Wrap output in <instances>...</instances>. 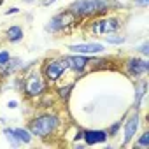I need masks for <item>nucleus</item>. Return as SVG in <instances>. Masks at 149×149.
I'll use <instances>...</instances> for the list:
<instances>
[{
	"mask_svg": "<svg viewBox=\"0 0 149 149\" xmlns=\"http://www.w3.org/2000/svg\"><path fill=\"white\" fill-rule=\"evenodd\" d=\"M2 133L6 135L7 142H9V144H11L13 147H18V146H21V142L18 140V137H16V133H14V128H11V126H4Z\"/></svg>",
	"mask_w": 149,
	"mask_h": 149,
	"instance_id": "obj_18",
	"label": "nucleus"
},
{
	"mask_svg": "<svg viewBox=\"0 0 149 149\" xmlns=\"http://www.w3.org/2000/svg\"><path fill=\"white\" fill-rule=\"evenodd\" d=\"M139 126H140V114H139L137 109H133V111L125 118V121H123V135H125L123 146H128V144L135 139V135H137V132H139Z\"/></svg>",
	"mask_w": 149,
	"mask_h": 149,
	"instance_id": "obj_8",
	"label": "nucleus"
},
{
	"mask_svg": "<svg viewBox=\"0 0 149 149\" xmlns=\"http://www.w3.org/2000/svg\"><path fill=\"white\" fill-rule=\"evenodd\" d=\"M74 90V83H68V84H63V86H60L58 90H56V95H58V98L61 100V102H67L68 98H70V91Z\"/></svg>",
	"mask_w": 149,
	"mask_h": 149,
	"instance_id": "obj_17",
	"label": "nucleus"
},
{
	"mask_svg": "<svg viewBox=\"0 0 149 149\" xmlns=\"http://www.w3.org/2000/svg\"><path fill=\"white\" fill-rule=\"evenodd\" d=\"M77 21H81V19H77L72 13H68V11L65 9V11L54 14V16L44 25V32H46V33H63V32H68L70 26L77 25Z\"/></svg>",
	"mask_w": 149,
	"mask_h": 149,
	"instance_id": "obj_6",
	"label": "nucleus"
},
{
	"mask_svg": "<svg viewBox=\"0 0 149 149\" xmlns=\"http://www.w3.org/2000/svg\"><path fill=\"white\" fill-rule=\"evenodd\" d=\"M133 6L135 7H140V9H146L149 6V0H133Z\"/></svg>",
	"mask_w": 149,
	"mask_h": 149,
	"instance_id": "obj_23",
	"label": "nucleus"
},
{
	"mask_svg": "<svg viewBox=\"0 0 149 149\" xmlns=\"http://www.w3.org/2000/svg\"><path fill=\"white\" fill-rule=\"evenodd\" d=\"M60 125H61V118L56 112H42V114H37L35 118H32L28 121L26 128L30 130V133L33 137L47 139L58 132Z\"/></svg>",
	"mask_w": 149,
	"mask_h": 149,
	"instance_id": "obj_2",
	"label": "nucleus"
},
{
	"mask_svg": "<svg viewBox=\"0 0 149 149\" xmlns=\"http://www.w3.org/2000/svg\"><path fill=\"white\" fill-rule=\"evenodd\" d=\"M23 35H25V30H23V26H19V25H11V26L6 30V40H7L9 44H18V42H21V40H23Z\"/></svg>",
	"mask_w": 149,
	"mask_h": 149,
	"instance_id": "obj_14",
	"label": "nucleus"
},
{
	"mask_svg": "<svg viewBox=\"0 0 149 149\" xmlns=\"http://www.w3.org/2000/svg\"><path fill=\"white\" fill-rule=\"evenodd\" d=\"M123 26V21L116 16H98V18H91L86 25V30L93 35H107V33H114L119 32Z\"/></svg>",
	"mask_w": 149,
	"mask_h": 149,
	"instance_id": "obj_5",
	"label": "nucleus"
},
{
	"mask_svg": "<svg viewBox=\"0 0 149 149\" xmlns=\"http://www.w3.org/2000/svg\"><path fill=\"white\" fill-rule=\"evenodd\" d=\"M2 4H4V0H0V6H2Z\"/></svg>",
	"mask_w": 149,
	"mask_h": 149,
	"instance_id": "obj_30",
	"label": "nucleus"
},
{
	"mask_svg": "<svg viewBox=\"0 0 149 149\" xmlns=\"http://www.w3.org/2000/svg\"><path fill=\"white\" fill-rule=\"evenodd\" d=\"M9 58H11V53H9L7 49H2V51H0V67H4V65L9 61Z\"/></svg>",
	"mask_w": 149,
	"mask_h": 149,
	"instance_id": "obj_22",
	"label": "nucleus"
},
{
	"mask_svg": "<svg viewBox=\"0 0 149 149\" xmlns=\"http://www.w3.org/2000/svg\"><path fill=\"white\" fill-rule=\"evenodd\" d=\"M109 135L105 130H84L83 132V140L84 146H97V144H104L107 142Z\"/></svg>",
	"mask_w": 149,
	"mask_h": 149,
	"instance_id": "obj_11",
	"label": "nucleus"
},
{
	"mask_svg": "<svg viewBox=\"0 0 149 149\" xmlns=\"http://www.w3.org/2000/svg\"><path fill=\"white\" fill-rule=\"evenodd\" d=\"M137 51H139L144 58H146V56H149V42H147V40H144V42L137 47Z\"/></svg>",
	"mask_w": 149,
	"mask_h": 149,
	"instance_id": "obj_21",
	"label": "nucleus"
},
{
	"mask_svg": "<svg viewBox=\"0 0 149 149\" xmlns=\"http://www.w3.org/2000/svg\"><path fill=\"white\" fill-rule=\"evenodd\" d=\"M23 93L26 95V98H39L42 97V93H46L47 90V83L42 76V72L37 68H32L30 72H26L23 76V86H21Z\"/></svg>",
	"mask_w": 149,
	"mask_h": 149,
	"instance_id": "obj_4",
	"label": "nucleus"
},
{
	"mask_svg": "<svg viewBox=\"0 0 149 149\" xmlns=\"http://www.w3.org/2000/svg\"><path fill=\"white\" fill-rule=\"evenodd\" d=\"M104 42H105V44H111V46H121V44L126 42V37H125L123 33L114 32V33H107V35H104Z\"/></svg>",
	"mask_w": 149,
	"mask_h": 149,
	"instance_id": "obj_15",
	"label": "nucleus"
},
{
	"mask_svg": "<svg viewBox=\"0 0 149 149\" xmlns=\"http://www.w3.org/2000/svg\"><path fill=\"white\" fill-rule=\"evenodd\" d=\"M14 133H16V137H18V140H19L21 144H32V140H33V135L30 133L28 128L18 126V128H14Z\"/></svg>",
	"mask_w": 149,
	"mask_h": 149,
	"instance_id": "obj_16",
	"label": "nucleus"
},
{
	"mask_svg": "<svg viewBox=\"0 0 149 149\" xmlns=\"http://www.w3.org/2000/svg\"><path fill=\"white\" fill-rule=\"evenodd\" d=\"M68 51L77 53V54H88V56H98L105 53V46L100 42H79V44H70Z\"/></svg>",
	"mask_w": 149,
	"mask_h": 149,
	"instance_id": "obj_10",
	"label": "nucleus"
},
{
	"mask_svg": "<svg viewBox=\"0 0 149 149\" xmlns=\"http://www.w3.org/2000/svg\"><path fill=\"white\" fill-rule=\"evenodd\" d=\"M42 76L46 79L47 84H54L58 83L65 74L68 72V65H67V60L65 56H53V58H46L42 61Z\"/></svg>",
	"mask_w": 149,
	"mask_h": 149,
	"instance_id": "obj_3",
	"label": "nucleus"
},
{
	"mask_svg": "<svg viewBox=\"0 0 149 149\" xmlns=\"http://www.w3.org/2000/svg\"><path fill=\"white\" fill-rule=\"evenodd\" d=\"M54 2H56V0H40L39 4L44 6V7H47V6H51V4H54Z\"/></svg>",
	"mask_w": 149,
	"mask_h": 149,
	"instance_id": "obj_27",
	"label": "nucleus"
},
{
	"mask_svg": "<svg viewBox=\"0 0 149 149\" xmlns=\"http://www.w3.org/2000/svg\"><path fill=\"white\" fill-rule=\"evenodd\" d=\"M18 105H19L18 100H9V102H7V107H9V109H16Z\"/></svg>",
	"mask_w": 149,
	"mask_h": 149,
	"instance_id": "obj_25",
	"label": "nucleus"
},
{
	"mask_svg": "<svg viewBox=\"0 0 149 149\" xmlns=\"http://www.w3.org/2000/svg\"><path fill=\"white\" fill-rule=\"evenodd\" d=\"M121 125H123V121H121V119H119V121H116V123H112V125L105 130V132H107V135H109L111 139H112V137H116V135L119 133V130H121Z\"/></svg>",
	"mask_w": 149,
	"mask_h": 149,
	"instance_id": "obj_20",
	"label": "nucleus"
},
{
	"mask_svg": "<svg viewBox=\"0 0 149 149\" xmlns=\"http://www.w3.org/2000/svg\"><path fill=\"white\" fill-rule=\"evenodd\" d=\"M21 67H23V60H21L19 56H11L9 61H7L4 67H0V74H2L4 77H7V76H13V74L19 72Z\"/></svg>",
	"mask_w": 149,
	"mask_h": 149,
	"instance_id": "obj_13",
	"label": "nucleus"
},
{
	"mask_svg": "<svg viewBox=\"0 0 149 149\" xmlns=\"http://www.w3.org/2000/svg\"><path fill=\"white\" fill-rule=\"evenodd\" d=\"M0 125H6V119L4 118H0Z\"/></svg>",
	"mask_w": 149,
	"mask_h": 149,
	"instance_id": "obj_29",
	"label": "nucleus"
},
{
	"mask_svg": "<svg viewBox=\"0 0 149 149\" xmlns=\"http://www.w3.org/2000/svg\"><path fill=\"white\" fill-rule=\"evenodd\" d=\"M40 0H23V4H39Z\"/></svg>",
	"mask_w": 149,
	"mask_h": 149,
	"instance_id": "obj_28",
	"label": "nucleus"
},
{
	"mask_svg": "<svg viewBox=\"0 0 149 149\" xmlns=\"http://www.w3.org/2000/svg\"><path fill=\"white\" fill-rule=\"evenodd\" d=\"M146 93H147V81L144 77L137 79L135 83V98H133V109L140 111L142 109V102L146 98Z\"/></svg>",
	"mask_w": 149,
	"mask_h": 149,
	"instance_id": "obj_12",
	"label": "nucleus"
},
{
	"mask_svg": "<svg viewBox=\"0 0 149 149\" xmlns=\"http://www.w3.org/2000/svg\"><path fill=\"white\" fill-rule=\"evenodd\" d=\"M83 132H84V130H77L76 137H74V142H79V140H83Z\"/></svg>",
	"mask_w": 149,
	"mask_h": 149,
	"instance_id": "obj_26",
	"label": "nucleus"
},
{
	"mask_svg": "<svg viewBox=\"0 0 149 149\" xmlns=\"http://www.w3.org/2000/svg\"><path fill=\"white\" fill-rule=\"evenodd\" d=\"M123 70L126 76H130L135 81L140 77H146V74L149 72V60L140 56H130L123 61Z\"/></svg>",
	"mask_w": 149,
	"mask_h": 149,
	"instance_id": "obj_7",
	"label": "nucleus"
},
{
	"mask_svg": "<svg viewBox=\"0 0 149 149\" xmlns=\"http://www.w3.org/2000/svg\"><path fill=\"white\" fill-rule=\"evenodd\" d=\"M135 146L142 147V149H147L149 147V132H142V135L135 140Z\"/></svg>",
	"mask_w": 149,
	"mask_h": 149,
	"instance_id": "obj_19",
	"label": "nucleus"
},
{
	"mask_svg": "<svg viewBox=\"0 0 149 149\" xmlns=\"http://www.w3.org/2000/svg\"><path fill=\"white\" fill-rule=\"evenodd\" d=\"M19 13V9L18 7H11V9H7L6 11V16H11V14H18Z\"/></svg>",
	"mask_w": 149,
	"mask_h": 149,
	"instance_id": "obj_24",
	"label": "nucleus"
},
{
	"mask_svg": "<svg viewBox=\"0 0 149 149\" xmlns=\"http://www.w3.org/2000/svg\"><path fill=\"white\" fill-rule=\"evenodd\" d=\"M65 60H67V65H68V70L77 74V76H81V74H84L90 67H91V60L93 56H88V54H65Z\"/></svg>",
	"mask_w": 149,
	"mask_h": 149,
	"instance_id": "obj_9",
	"label": "nucleus"
},
{
	"mask_svg": "<svg viewBox=\"0 0 149 149\" xmlns=\"http://www.w3.org/2000/svg\"><path fill=\"white\" fill-rule=\"evenodd\" d=\"M67 11L72 13L77 19H84V18L105 16L112 9L109 0H74V2L68 4Z\"/></svg>",
	"mask_w": 149,
	"mask_h": 149,
	"instance_id": "obj_1",
	"label": "nucleus"
}]
</instances>
